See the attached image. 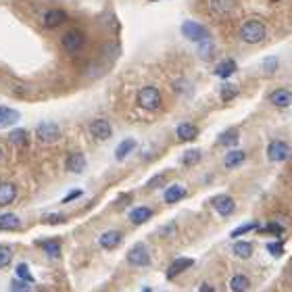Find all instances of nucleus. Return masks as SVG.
<instances>
[{
    "label": "nucleus",
    "mask_w": 292,
    "mask_h": 292,
    "mask_svg": "<svg viewBox=\"0 0 292 292\" xmlns=\"http://www.w3.org/2000/svg\"><path fill=\"white\" fill-rule=\"evenodd\" d=\"M184 196H186V188L179 186V184H173L171 188L165 190V203L173 205V203H177V200H182Z\"/></svg>",
    "instance_id": "nucleus-20"
},
{
    "label": "nucleus",
    "mask_w": 292,
    "mask_h": 292,
    "mask_svg": "<svg viewBox=\"0 0 292 292\" xmlns=\"http://www.w3.org/2000/svg\"><path fill=\"white\" fill-rule=\"evenodd\" d=\"M192 263H194L192 259H177V261H173V263H171V267L167 269V280L177 278L182 272H186V269H188Z\"/></svg>",
    "instance_id": "nucleus-17"
},
{
    "label": "nucleus",
    "mask_w": 292,
    "mask_h": 292,
    "mask_svg": "<svg viewBox=\"0 0 292 292\" xmlns=\"http://www.w3.org/2000/svg\"><path fill=\"white\" fill-rule=\"evenodd\" d=\"M267 249H269V253H274V255H280V249H282V244H269Z\"/></svg>",
    "instance_id": "nucleus-39"
},
{
    "label": "nucleus",
    "mask_w": 292,
    "mask_h": 292,
    "mask_svg": "<svg viewBox=\"0 0 292 292\" xmlns=\"http://www.w3.org/2000/svg\"><path fill=\"white\" fill-rule=\"evenodd\" d=\"M290 154H292V148L284 140H274V142H269V146H267V159L274 161V163L286 161Z\"/></svg>",
    "instance_id": "nucleus-5"
},
{
    "label": "nucleus",
    "mask_w": 292,
    "mask_h": 292,
    "mask_svg": "<svg viewBox=\"0 0 292 292\" xmlns=\"http://www.w3.org/2000/svg\"><path fill=\"white\" fill-rule=\"evenodd\" d=\"M269 100H272V104H276L278 109H286V107L292 104V92L286 88H280V90H276V92H272Z\"/></svg>",
    "instance_id": "nucleus-12"
},
{
    "label": "nucleus",
    "mask_w": 292,
    "mask_h": 292,
    "mask_svg": "<svg viewBox=\"0 0 292 292\" xmlns=\"http://www.w3.org/2000/svg\"><path fill=\"white\" fill-rule=\"evenodd\" d=\"M13 259V253L11 249H7V246H0V267H7Z\"/></svg>",
    "instance_id": "nucleus-34"
},
{
    "label": "nucleus",
    "mask_w": 292,
    "mask_h": 292,
    "mask_svg": "<svg viewBox=\"0 0 292 292\" xmlns=\"http://www.w3.org/2000/svg\"><path fill=\"white\" fill-rule=\"evenodd\" d=\"M15 198H17V186L15 184H11V182L0 184V207L11 205Z\"/></svg>",
    "instance_id": "nucleus-14"
},
{
    "label": "nucleus",
    "mask_w": 292,
    "mask_h": 292,
    "mask_svg": "<svg viewBox=\"0 0 292 292\" xmlns=\"http://www.w3.org/2000/svg\"><path fill=\"white\" fill-rule=\"evenodd\" d=\"M182 34L188 38V40H192V42H205V40H211V34H209V30L205 28V25H200V23H196V21H184L182 23Z\"/></svg>",
    "instance_id": "nucleus-3"
},
{
    "label": "nucleus",
    "mask_w": 292,
    "mask_h": 292,
    "mask_svg": "<svg viewBox=\"0 0 292 292\" xmlns=\"http://www.w3.org/2000/svg\"><path fill=\"white\" fill-rule=\"evenodd\" d=\"M259 226L257 223H246V226H240V228H236L234 232H232V238H238V236H242V234H246V232H251V230H257Z\"/></svg>",
    "instance_id": "nucleus-35"
},
{
    "label": "nucleus",
    "mask_w": 292,
    "mask_h": 292,
    "mask_svg": "<svg viewBox=\"0 0 292 292\" xmlns=\"http://www.w3.org/2000/svg\"><path fill=\"white\" fill-rule=\"evenodd\" d=\"M19 121V113L13 109H7V107H0V129L3 127H9L13 123Z\"/></svg>",
    "instance_id": "nucleus-21"
},
{
    "label": "nucleus",
    "mask_w": 292,
    "mask_h": 292,
    "mask_svg": "<svg viewBox=\"0 0 292 292\" xmlns=\"http://www.w3.org/2000/svg\"><path fill=\"white\" fill-rule=\"evenodd\" d=\"M215 15H228L232 11V0H211Z\"/></svg>",
    "instance_id": "nucleus-27"
},
{
    "label": "nucleus",
    "mask_w": 292,
    "mask_h": 292,
    "mask_svg": "<svg viewBox=\"0 0 292 292\" xmlns=\"http://www.w3.org/2000/svg\"><path fill=\"white\" fill-rule=\"evenodd\" d=\"M21 228V219L13 213H3L0 215V230H19Z\"/></svg>",
    "instance_id": "nucleus-22"
},
{
    "label": "nucleus",
    "mask_w": 292,
    "mask_h": 292,
    "mask_svg": "<svg viewBox=\"0 0 292 292\" xmlns=\"http://www.w3.org/2000/svg\"><path fill=\"white\" fill-rule=\"evenodd\" d=\"M244 159H246V152H244V150H230V152L226 154V159H223V165H226L228 169H234V167L242 165Z\"/></svg>",
    "instance_id": "nucleus-19"
},
{
    "label": "nucleus",
    "mask_w": 292,
    "mask_h": 292,
    "mask_svg": "<svg viewBox=\"0 0 292 292\" xmlns=\"http://www.w3.org/2000/svg\"><path fill=\"white\" fill-rule=\"evenodd\" d=\"M142 292H150V288H144V290H142Z\"/></svg>",
    "instance_id": "nucleus-41"
},
{
    "label": "nucleus",
    "mask_w": 292,
    "mask_h": 292,
    "mask_svg": "<svg viewBox=\"0 0 292 292\" xmlns=\"http://www.w3.org/2000/svg\"><path fill=\"white\" fill-rule=\"evenodd\" d=\"M150 3H156V0H150Z\"/></svg>",
    "instance_id": "nucleus-43"
},
{
    "label": "nucleus",
    "mask_w": 292,
    "mask_h": 292,
    "mask_svg": "<svg viewBox=\"0 0 292 292\" xmlns=\"http://www.w3.org/2000/svg\"><path fill=\"white\" fill-rule=\"evenodd\" d=\"M9 140H11V144H15V146H28V144H30V134H28L25 129L17 127V129L11 131Z\"/></svg>",
    "instance_id": "nucleus-24"
},
{
    "label": "nucleus",
    "mask_w": 292,
    "mask_h": 292,
    "mask_svg": "<svg viewBox=\"0 0 292 292\" xmlns=\"http://www.w3.org/2000/svg\"><path fill=\"white\" fill-rule=\"evenodd\" d=\"M42 246H44V251H46V255L52 257V259H57L61 255V242L59 240H48V242H44Z\"/></svg>",
    "instance_id": "nucleus-28"
},
{
    "label": "nucleus",
    "mask_w": 292,
    "mask_h": 292,
    "mask_svg": "<svg viewBox=\"0 0 292 292\" xmlns=\"http://www.w3.org/2000/svg\"><path fill=\"white\" fill-rule=\"evenodd\" d=\"M90 134H92L96 140H109L113 129H111V123L107 119H94L90 123Z\"/></svg>",
    "instance_id": "nucleus-8"
},
{
    "label": "nucleus",
    "mask_w": 292,
    "mask_h": 292,
    "mask_svg": "<svg viewBox=\"0 0 292 292\" xmlns=\"http://www.w3.org/2000/svg\"><path fill=\"white\" fill-rule=\"evenodd\" d=\"M276 65H278V61H276V59H267V61H265V69H267V71H269V69L274 71V69H276Z\"/></svg>",
    "instance_id": "nucleus-38"
},
{
    "label": "nucleus",
    "mask_w": 292,
    "mask_h": 292,
    "mask_svg": "<svg viewBox=\"0 0 292 292\" xmlns=\"http://www.w3.org/2000/svg\"><path fill=\"white\" fill-rule=\"evenodd\" d=\"M84 46H86V36H84V32H79V30H69V32L63 36V48H65L67 52L75 55V52H79Z\"/></svg>",
    "instance_id": "nucleus-4"
},
{
    "label": "nucleus",
    "mask_w": 292,
    "mask_h": 292,
    "mask_svg": "<svg viewBox=\"0 0 292 292\" xmlns=\"http://www.w3.org/2000/svg\"><path fill=\"white\" fill-rule=\"evenodd\" d=\"M121 240H123V234L119 230H109L98 238V244L102 249H115V246L121 244Z\"/></svg>",
    "instance_id": "nucleus-10"
},
{
    "label": "nucleus",
    "mask_w": 292,
    "mask_h": 292,
    "mask_svg": "<svg viewBox=\"0 0 292 292\" xmlns=\"http://www.w3.org/2000/svg\"><path fill=\"white\" fill-rule=\"evenodd\" d=\"M265 232H267V234H274V236H280V234L284 232V228L280 226V223L274 221V223H267V226H265Z\"/></svg>",
    "instance_id": "nucleus-36"
},
{
    "label": "nucleus",
    "mask_w": 292,
    "mask_h": 292,
    "mask_svg": "<svg viewBox=\"0 0 292 292\" xmlns=\"http://www.w3.org/2000/svg\"><path fill=\"white\" fill-rule=\"evenodd\" d=\"M234 253H236L238 257H242V259H249V257L253 255V246H251V242H238V244L234 246Z\"/></svg>",
    "instance_id": "nucleus-30"
},
{
    "label": "nucleus",
    "mask_w": 292,
    "mask_h": 292,
    "mask_svg": "<svg viewBox=\"0 0 292 292\" xmlns=\"http://www.w3.org/2000/svg\"><path fill=\"white\" fill-rule=\"evenodd\" d=\"M198 161H200V150H198V148H190V150H186L184 156H182V163H184V165H196Z\"/></svg>",
    "instance_id": "nucleus-31"
},
{
    "label": "nucleus",
    "mask_w": 292,
    "mask_h": 292,
    "mask_svg": "<svg viewBox=\"0 0 292 292\" xmlns=\"http://www.w3.org/2000/svg\"><path fill=\"white\" fill-rule=\"evenodd\" d=\"M219 96H221V100L230 102L232 98H236V96H238V88H236V86H232V84L221 86V92H219Z\"/></svg>",
    "instance_id": "nucleus-29"
},
{
    "label": "nucleus",
    "mask_w": 292,
    "mask_h": 292,
    "mask_svg": "<svg viewBox=\"0 0 292 292\" xmlns=\"http://www.w3.org/2000/svg\"><path fill=\"white\" fill-rule=\"evenodd\" d=\"M213 207H215V211L219 213V215H232L234 213V209H236V203H234V198L232 196H215L213 198Z\"/></svg>",
    "instance_id": "nucleus-9"
},
{
    "label": "nucleus",
    "mask_w": 292,
    "mask_h": 292,
    "mask_svg": "<svg viewBox=\"0 0 292 292\" xmlns=\"http://www.w3.org/2000/svg\"><path fill=\"white\" fill-rule=\"evenodd\" d=\"M249 286H251V282H249V278L246 276H234L232 280H230V288H232V292H246L249 290Z\"/></svg>",
    "instance_id": "nucleus-26"
},
{
    "label": "nucleus",
    "mask_w": 292,
    "mask_h": 292,
    "mask_svg": "<svg viewBox=\"0 0 292 292\" xmlns=\"http://www.w3.org/2000/svg\"><path fill=\"white\" fill-rule=\"evenodd\" d=\"M65 19H67L65 11L50 9V11H46V15H44V25H46V28H59Z\"/></svg>",
    "instance_id": "nucleus-16"
},
{
    "label": "nucleus",
    "mask_w": 292,
    "mask_h": 292,
    "mask_svg": "<svg viewBox=\"0 0 292 292\" xmlns=\"http://www.w3.org/2000/svg\"><path fill=\"white\" fill-rule=\"evenodd\" d=\"M150 217H152V209L150 207H136L129 213V221L134 223V226H142V223H146Z\"/></svg>",
    "instance_id": "nucleus-15"
},
{
    "label": "nucleus",
    "mask_w": 292,
    "mask_h": 292,
    "mask_svg": "<svg viewBox=\"0 0 292 292\" xmlns=\"http://www.w3.org/2000/svg\"><path fill=\"white\" fill-rule=\"evenodd\" d=\"M82 194H84L82 190H73V192H69V194H67V196L63 198V203H71V200H75V198H77V196H82Z\"/></svg>",
    "instance_id": "nucleus-37"
},
{
    "label": "nucleus",
    "mask_w": 292,
    "mask_h": 292,
    "mask_svg": "<svg viewBox=\"0 0 292 292\" xmlns=\"http://www.w3.org/2000/svg\"><path fill=\"white\" fill-rule=\"evenodd\" d=\"M30 286H32V282H25V280L19 278L11 284V292H30Z\"/></svg>",
    "instance_id": "nucleus-32"
},
{
    "label": "nucleus",
    "mask_w": 292,
    "mask_h": 292,
    "mask_svg": "<svg viewBox=\"0 0 292 292\" xmlns=\"http://www.w3.org/2000/svg\"><path fill=\"white\" fill-rule=\"evenodd\" d=\"M36 136H38V140H42V142L52 144V142H57V140L61 138V129H59L57 123H40L38 129H36Z\"/></svg>",
    "instance_id": "nucleus-7"
},
{
    "label": "nucleus",
    "mask_w": 292,
    "mask_h": 292,
    "mask_svg": "<svg viewBox=\"0 0 292 292\" xmlns=\"http://www.w3.org/2000/svg\"><path fill=\"white\" fill-rule=\"evenodd\" d=\"M175 134H177V138L182 140V142H190V140H194V138L198 136V127H196L194 123L184 121V123H179V125H177Z\"/></svg>",
    "instance_id": "nucleus-13"
},
{
    "label": "nucleus",
    "mask_w": 292,
    "mask_h": 292,
    "mask_svg": "<svg viewBox=\"0 0 292 292\" xmlns=\"http://www.w3.org/2000/svg\"><path fill=\"white\" fill-rule=\"evenodd\" d=\"M17 278H21V280H25V282H34V276L30 274V269H28V265H25V263H21V265H17Z\"/></svg>",
    "instance_id": "nucleus-33"
},
{
    "label": "nucleus",
    "mask_w": 292,
    "mask_h": 292,
    "mask_svg": "<svg viewBox=\"0 0 292 292\" xmlns=\"http://www.w3.org/2000/svg\"><path fill=\"white\" fill-rule=\"evenodd\" d=\"M65 167H67L69 173H82L86 169V156L82 152H71L69 156H67Z\"/></svg>",
    "instance_id": "nucleus-11"
},
{
    "label": "nucleus",
    "mask_w": 292,
    "mask_h": 292,
    "mask_svg": "<svg viewBox=\"0 0 292 292\" xmlns=\"http://www.w3.org/2000/svg\"><path fill=\"white\" fill-rule=\"evenodd\" d=\"M234 73H236V61H232V59L221 61V63L215 67V75L221 77V79H226V77H230V75H234Z\"/></svg>",
    "instance_id": "nucleus-18"
},
{
    "label": "nucleus",
    "mask_w": 292,
    "mask_h": 292,
    "mask_svg": "<svg viewBox=\"0 0 292 292\" xmlns=\"http://www.w3.org/2000/svg\"><path fill=\"white\" fill-rule=\"evenodd\" d=\"M163 104V96L159 92V88L154 86H144L138 92V107L144 111H156Z\"/></svg>",
    "instance_id": "nucleus-2"
},
{
    "label": "nucleus",
    "mask_w": 292,
    "mask_h": 292,
    "mask_svg": "<svg viewBox=\"0 0 292 292\" xmlns=\"http://www.w3.org/2000/svg\"><path fill=\"white\" fill-rule=\"evenodd\" d=\"M0 159H3V148H0Z\"/></svg>",
    "instance_id": "nucleus-42"
},
{
    "label": "nucleus",
    "mask_w": 292,
    "mask_h": 292,
    "mask_svg": "<svg viewBox=\"0 0 292 292\" xmlns=\"http://www.w3.org/2000/svg\"><path fill=\"white\" fill-rule=\"evenodd\" d=\"M134 148H136V140H134V138L123 140V142L117 146V150H115V159H117V161H123Z\"/></svg>",
    "instance_id": "nucleus-25"
},
{
    "label": "nucleus",
    "mask_w": 292,
    "mask_h": 292,
    "mask_svg": "<svg viewBox=\"0 0 292 292\" xmlns=\"http://www.w3.org/2000/svg\"><path fill=\"white\" fill-rule=\"evenodd\" d=\"M127 263L134 267H148L150 265V255L146 251L144 244H136L134 249L127 253Z\"/></svg>",
    "instance_id": "nucleus-6"
},
{
    "label": "nucleus",
    "mask_w": 292,
    "mask_h": 292,
    "mask_svg": "<svg viewBox=\"0 0 292 292\" xmlns=\"http://www.w3.org/2000/svg\"><path fill=\"white\" fill-rule=\"evenodd\" d=\"M198 292H213V288H211L209 284H203V286L198 288Z\"/></svg>",
    "instance_id": "nucleus-40"
},
{
    "label": "nucleus",
    "mask_w": 292,
    "mask_h": 292,
    "mask_svg": "<svg viewBox=\"0 0 292 292\" xmlns=\"http://www.w3.org/2000/svg\"><path fill=\"white\" fill-rule=\"evenodd\" d=\"M238 138H240V131H238L236 127H230V129H226V131H223L221 136H219V144L230 148V146H236V144H238Z\"/></svg>",
    "instance_id": "nucleus-23"
},
{
    "label": "nucleus",
    "mask_w": 292,
    "mask_h": 292,
    "mask_svg": "<svg viewBox=\"0 0 292 292\" xmlns=\"http://www.w3.org/2000/svg\"><path fill=\"white\" fill-rule=\"evenodd\" d=\"M267 36V28L261 19H249L240 25V38L246 44H259Z\"/></svg>",
    "instance_id": "nucleus-1"
}]
</instances>
